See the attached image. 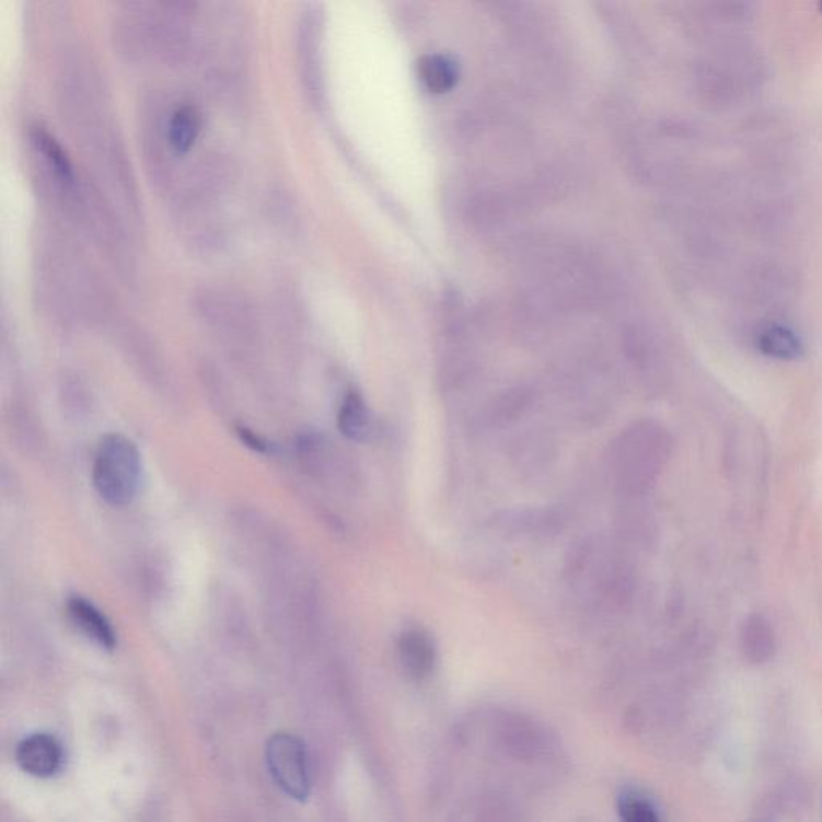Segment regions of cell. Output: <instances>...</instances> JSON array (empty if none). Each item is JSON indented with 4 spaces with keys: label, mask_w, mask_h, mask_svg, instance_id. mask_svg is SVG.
<instances>
[{
    "label": "cell",
    "mask_w": 822,
    "mask_h": 822,
    "mask_svg": "<svg viewBox=\"0 0 822 822\" xmlns=\"http://www.w3.org/2000/svg\"><path fill=\"white\" fill-rule=\"evenodd\" d=\"M338 428L347 439L364 442L373 432V416L359 392L350 391L339 408Z\"/></svg>",
    "instance_id": "obj_9"
},
{
    "label": "cell",
    "mask_w": 822,
    "mask_h": 822,
    "mask_svg": "<svg viewBox=\"0 0 822 822\" xmlns=\"http://www.w3.org/2000/svg\"><path fill=\"white\" fill-rule=\"evenodd\" d=\"M397 651L402 667L413 680H422L435 669V642L422 629L412 628L402 633Z\"/></svg>",
    "instance_id": "obj_7"
},
{
    "label": "cell",
    "mask_w": 822,
    "mask_h": 822,
    "mask_svg": "<svg viewBox=\"0 0 822 822\" xmlns=\"http://www.w3.org/2000/svg\"><path fill=\"white\" fill-rule=\"evenodd\" d=\"M23 772L36 777H51L63 768L65 752L60 741L46 732L27 736L15 752Z\"/></svg>",
    "instance_id": "obj_5"
},
{
    "label": "cell",
    "mask_w": 822,
    "mask_h": 822,
    "mask_svg": "<svg viewBox=\"0 0 822 822\" xmlns=\"http://www.w3.org/2000/svg\"><path fill=\"white\" fill-rule=\"evenodd\" d=\"M142 479V459L132 440L109 435L100 442L95 453L92 483L106 503L124 507L139 491Z\"/></svg>",
    "instance_id": "obj_1"
},
{
    "label": "cell",
    "mask_w": 822,
    "mask_h": 822,
    "mask_svg": "<svg viewBox=\"0 0 822 822\" xmlns=\"http://www.w3.org/2000/svg\"><path fill=\"white\" fill-rule=\"evenodd\" d=\"M418 74L422 84L436 94L450 91L456 84L459 70L445 55H428L419 61Z\"/></svg>",
    "instance_id": "obj_10"
},
{
    "label": "cell",
    "mask_w": 822,
    "mask_h": 822,
    "mask_svg": "<svg viewBox=\"0 0 822 822\" xmlns=\"http://www.w3.org/2000/svg\"><path fill=\"white\" fill-rule=\"evenodd\" d=\"M667 442L660 429L651 425L635 426L625 432L615 449V463L624 484H648L665 459Z\"/></svg>",
    "instance_id": "obj_2"
},
{
    "label": "cell",
    "mask_w": 822,
    "mask_h": 822,
    "mask_svg": "<svg viewBox=\"0 0 822 822\" xmlns=\"http://www.w3.org/2000/svg\"><path fill=\"white\" fill-rule=\"evenodd\" d=\"M759 347L765 356L779 360L797 359L803 350L796 333L779 325L768 326L760 333Z\"/></svg>",
    "instance_id": "obj_11"
},
{
    "label": "cell",
    "mask_w": 822,
    "mask_h": 822,
    "mask_svg": "<svg viewBox=\"0 0 822 822\" xmlns=\"http://www.w3.org/2000/svg\"><path fill=\"white\" fill-rule=\"evenodd\" d=\"M153 137L166 143L170 157L190 153L202 130V115L194 103H182L167 113L163 123L154 121Z\"/></svg>",
    "instance_id": "obj_4"
},
{
    "label": "cell",
    "mask_w": 822,
    "mask_h": 822,
    "mask_svg": "<svg viewBox=\"0 0 822 822\" xmlns=\"http://www.w3.org/2000/svg\"><path fill=\"white\" fill-rule=\"evenodd\" d=\"M266 756L268 772L288 797L302 801L311 796L308 752L301 739L278 732L268 739Z\"/></svg>",
    "instance_id": "obj_3"
},
{
    "label": "cell",
    "mask_w": 822,
    "mask_h": 822,
    "mask_svg": "<svg viewBox=\"0 0 822 822\" xmlns=\"http://www.w3.org/2000/svg\"><path fill=\"white\" fill-rule=\"evenodd\" d=\"M68 617L89 641L95 642L105 651H113L118 645L115 629L105 614L82 597H71L67 603Z\"/></svg>",
    "instance_id": "obj_6"
},
{
    "label": "cell",
    "mask_w": 822,
    "mask_h": 822,
    "mask_svg": "<svg viewBox=\"0 0 822 822\" xmlns=\"http://www.w3.org/2000/svg\"><path fill=\"white\" fill-rule=\"evenodd\" d=\"M741 646L744 656L752 663H765L776 649V638L769 622L763 615H750L742 625Z\"/></svg>",
    "instance_id": "obj_8"
},
{
    "label": "cell",
    "mask_w": 822,
    "mask_h": 822,
    "mask_svg": "<svg viewBox=\"0 0 822 822\" xmlns=\"http://www.w3.org/2000/svg\"><path fill=\"white\" fill-rule=\"evenodd\" d=\"M622 822H662L651 801L638 794H625L618 800Z\"/></svg>",
    "instance_id": "obj_13"
},
{
    "label": "cell",
    "mask_w": 822,
    "mask_h": 822,
    "mask_svg": "<svg viewBox=\"0 0 822 822\" xmlns=\"http://www.w3.org/2000/svg\"><path fill=\"white\" fill-rule=\"evenodd\" d=\"M299 54H301L302 67L305 68V79L312 89H315L316 79H319V23L314 12L309 10L304 20L299 25Z\"/></svg>",
    "instance_id": "obj_12"
},
{
    "label": "cell",
    "mask_w": 822,
    "mask_h": 822,
    "mask_svg": "<svg viewBox=\"0 0 822 822\" xmlns=\"http://www.w3.org/2000/svg\"><path fill=\"white\" fill-rule=\"evenodd\" d=\"M239 435L242 437L243 442L246 443V445H250L251 449L256 450V452H270L271 447L268 445L266 440H264L263 437L254 435L250 429L242 428L240 429Z\"/></svg>",
    "instance_id": "obj_14"
}]
</instances>
